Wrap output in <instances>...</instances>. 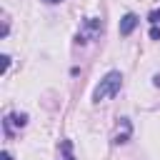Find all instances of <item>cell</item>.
I'll return each mask as SVG.
<instances>
[{"label": "cell", "instance_id": "30bf717a", "mask_svg": "<svg viewBox=\"0 0 160 160\" xmlns=\"http://www.w3.org/2000/svg\"><path fill=\"white\" fill-rule=\"evenodd\" d=\"M0 160H12V158H10V152H8V150H5V152H2V155H0Z\"/></svg>", "mask_w": 160, "mask_h": 160}, {"label": "cell", "instance_id": "8992f818", "mask_svg": "<svg viewBox=\"0 0 160 160\" xmlns=\"http://www.w3.org/2000/svg\"><path fill=\"white\" fill-rule=\"evenodd\" d=\"M58 160H75V155H72V142L70 140H62L60 142V158Z\"/></svg>", "mask_w": 160, "mask_h": 160}, {"label": "cell", "instance_id": "8fae6325", "mask_svg": "<svg viewBox=\"0 0 160 160\" xmlns=\"http://www.w3.org/2000/svg\"><path fill=\"white\" fill-rule=\"evenodd\" d=\"M45 2H50V5H55V2H62V0H45Z\"/></svg>", "mask_w": 160, "mask_h": 160}, {"label": "cell", "instance_id": "ba28073f", "mask_svg": "<svg viewBox=\"0 0 160 160\" xmlns=\"http://www.w3.org/2000/svg\"><path fill=\"white\" fill-rule=\"evenodd\" d=\"M150 38H152V40H158V38H160V30H158V25H152V30H150Z\"/></svg>", "mask_w": 160, "mask_h": 160}, {"label": "cell", "instance_id": "3957f363", "mask_svg": "<svg viewBox=\"0 0 160 160\" xmlns=\"http://www.w3.org/2000/svg\"><path fill=\"white\" fill-rule=\"evenodd\" d=\"M25 122H28V115L25 112H10L5 118V130L12 132V128H25Z\"/></svg>", "mask_w": 160, "mask_h": 160}, {"label": "cell", "instance_id": "9c48e42d", "mask_svg": "<svg viewBox=\"0 0 160 160\" xmlns=\"http://www.w3.org/2000/svg\"><path fill=\"white\" fill-rule=\"evenodd\" d=\"M152 85H155V88H160V75H155V78H152Z\"/></svg>", "mask_w": 160, "mask_h": 160}, {"label": "cell", "instance_id": "277c9868", "mask_svg": "<svg viewBox=\"0 0 160 160\" xmlns=\"http://www.w3.org/2000/svg\"><path fill=\"white\" fill-rule=\"evenodd\" d=\"M130 120L128 118H120V128H118V132H115V138H112V142L115 145H120V142H128V138H130Z\"/></svg>", "mask_w": 160, "mask_h": 160}, {"label": "cell", "instance_id": "52a82bcc", "mask_svg": "<svg viewBox=\"0 0 160 160\" xmlns=\"http://www.w3.org/2000/svg\"><path fill=\"white\" fill-rule=\"evenodd\" d=\"M148 20H150V22H152V25H160V10H152V12H150V18H148Z\"/></svg>", "mask_w": 160, "mask_h": 160}, {"label": "cell", "instance_id": "5b68a950", "mask_svg": "<svg viewBox=\"0 0 160 160\" xmlns=\"http://www.w3.org/2000/svg\"><path fill=\"white\" fill-rule=\"evenodd\" d=\"M138 28V15H132V12H128L122 20H120V35H130L132 30Z\"/></svg>", "mask_w": 160, "mask_h": 160}, {"label": "cell", "instance_id": "7a4b0ae2", "mask_svg": "<svg viewBox=\"0 0 160 160\" xmlns=\"http://www.w3.org/2000/svg\"><path fill=\"white\" fill-rule=\"evenodd\" d=\"M100 32H102V20L100 18H88L82 22L80 32H78V42H90V40L100 38Z\"/></svg>", "mask_w": 160, "mask_h": 160}, {"label": "cell", "instance_id": "6da1fadb", "mask_svg": "<svg viewBox=\"0 0 160 160\" xmlns=\"http://www.w3.org/2000/svg\"><path fill=\"white\" fill-rule=\"evenodd\" d=\"M120 88H122V75H120L118 70H110V72L98 82V88H95V92H92V100H95V102H102V100L118 95Z\"/></svg>", "mask_w": 160, "mask_h": 160}]
</instances>
